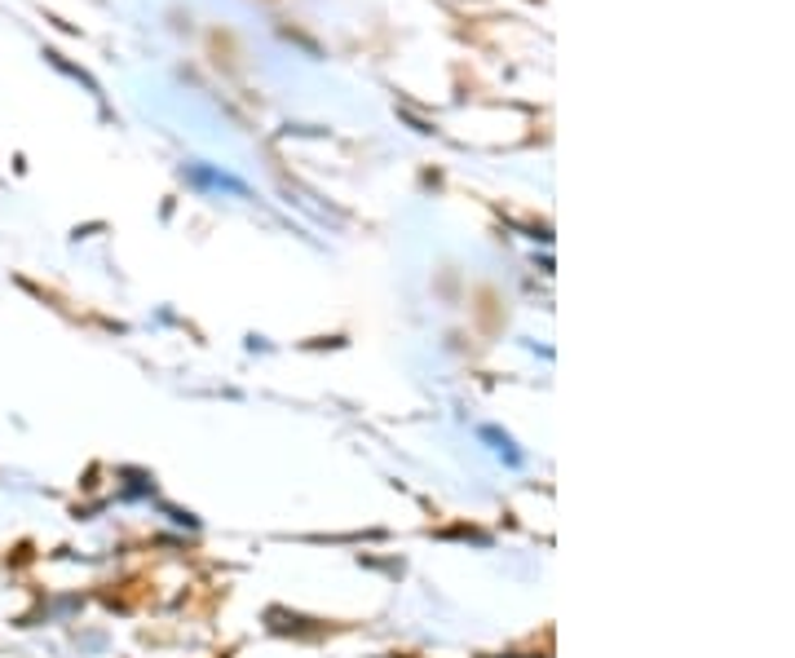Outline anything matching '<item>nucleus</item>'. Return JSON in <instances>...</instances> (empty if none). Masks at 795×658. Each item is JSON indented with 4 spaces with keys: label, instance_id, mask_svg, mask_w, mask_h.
I'll list each match as a JSON object with an SVG mask.
<instances>
[]
</instances>
